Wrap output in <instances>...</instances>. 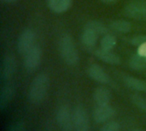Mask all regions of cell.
<instances>
[{"label":"cell","instance_id":"6da1fadb","mask_svg":"<svg viewBox=\"0 0 146 131\" xmlns=\"http://www.w3.org/2000/svg\"><path fill=\"white\" fill-rule=\"evenodd\" d=\"M50 86V78L45 73L37 75L32 81L28 91V100L33 105L40 104L46 96Z\"/></svg>","mask_w":146,"mask_h":131},{"label":"cell","instance_id":"7a4b0ae2","mask_svg":"<svg viewBox=\"0 0 146 131\" xmlns=\"http://www.w3.org/2000/svg\"><path fill=\"white\" fill-rule=\"evenodd\" d=\"M59 51L63 61L70 65H77L80 61V56L75 47L73 38L68 33L63 34L59 42Z\"/></svg>","mask_w":146,"mask_h":131},{"label":"cell","instance_id":"3957f363","mask_svg":"<svg viewBox=\"0 0 146 131\" xmlns=\"http://www.w3.org/2000/svg\"><path fill=\"white\" fill-rule=\"evenodd\" d=\"M124 12L130 18L146 21V0H132L125 7Z\"/></svg>","mask_w":146,"mask_h":131},{"label":"cell","instance_id":"277c9868","mask_svg":"<svg viewBox=\"0 0 146 131\" xmlns=\"http://www.w3.org/2000/svg\"><path fill=\"white\" fill-rule=\"evenodd\" d=\"M74 131H89L90 122L87 112L82 106H78L73 112Z\"/></svg>","mask_w":146,"mask_h":131},{"label":"cell","instance_id":"5b68a950","mask_svg":"<svg viewBox=\"0 0 146 131\" xmlns=\"http://www.w3.org/2000/svg\"><path fill=\"white\" fill-rule=\"evenodd\" d=\"M56 120L58 127L62 131L74 130L73 113L67 106H60L56 113Z\"/></svg>","mask_w":146,"mask_h":131},{"label":"cell","instance_id":"8992f818","mask_svg":"<svg viewBox=\"0 0 146 131\" xmlns=\"http://www.w3.org/2000/svg\"><path fill=\"white\" fill-rule=\"evenodd\" d=\"M41 57H42L41 48L38 45H35L31 50H29L24 55L23 64L26 70L29 72L35 70L38 67L41 62Z\"/></svg>","mask_w":146,"mask_h":131},{"label":"cell","instance_id":"52a82bcc","mask_svg":"<svg viewBox=\"0 0 146 131\" xmlns=\"http://www.w3.org/2000/svg\"><path fill=\"white\" fill-rule=\"evenodd\" d=\"M36 34L32 29H25L20 34L17 41V50L21 55H25L35 45Z\"/></svg>","mask_w":146,"mask_h":131},{"label":"cell","instance_id":"ba28073f","mask_svg":"<svg viewBox=\"0 0 146 131\" xmlns=\"http://www.w3.org/2000/svg\"><path fill=\"white\" fill-rule=\"evenodd\" d=\"M16 70V60L12 54H7L3 57L1 63L0 77L2 82H8L15 75Z\"/></svg>","mask_w":146,"mask_h":131},{"label":"cell","instance_id":"9c48e42d","mask_svg":"<svg viewBox=\"0 0 146 131\" xmlns=\"http://www.w3.org/2000/svg\"><path fill=\"white\" fill-rule=\"evenodd\" d=\"M115 115V109L109 104L104 106H97L93 111V119L98 124L104 123L111 119Z\"/></svg>","mask_w":146,"mask_h":131},{"label":"cell","instance_id":"30bf717a","mask_svg":"<svg viewBox=\"0 0 146 131\" xmlns=\"http://www.w3.org/2000/svg\"><path fill=\"white\" fill-rule=\"evenodd\" d=\"M87 74L89 77L99 83L102 84H107L110 82V78L108 76V74L104 71V70L98 64H92L88 70H87Z\"/></svg>","mask_w":146,"mask_h":131},{"label":"cell","instance_id":"8fae6325","mask_svg":"<svg viewBox=\"0 0 146 131\" xmlns=\"http://www.w3.org/2000/svg\"><path fill=\"white\" fill-rule=\"evenodd\" d=\"M15 96V87L11 83H6L1 88L0 92V110L3 112Z\"/></svg>","mask_w":146,"mask_h":131},{"label":"cell","instance_id":"7c38bea8","mask_svg":"<svg viewBox=\"0 0 146 131\" xmlns=\"http://www.w3.org/2000/svg\"><path fill=\"white\" fill-rule=\"evenodd\" d=\"M95 55L98 59H100L101 61L106 63L112 64V65H118L121 63V59L119 56L112 52L111 51L99 48L95 51Z\"/></svg>","mask_w":146,"mask_h":131},{"label":"cell","instance_id":"4fadbf2b","mask_svg":"<svg viewBox=\"0 0 146 131\" xmlns=\"http://www.w3.org/2000/svg\"><path fill=\"white\" fill-rule=\"evenodd\" d=\"M93 100L97 106L109 105L111 100L110 91L105 87H99L95 89L93 94Z\"/></svg>","mask_w":146,"mask_h":131},{"label":"cell","instance_id":"5bb4252c","mask_svg":"<svg viewBox=\"0 0 146 131\" xmlns=\"http://www.w3.org/2000/svg\"><path fill=\"white\" fill-rule=\"evenodd\" d=\"M47 3L51 11L61 14L69 9L72 0H47Z\"/></svg>","mask_w":146,"mask_h":131},{"label":"cell","instance_id":"9a60e30c","mask_svg":"<svg viewBox=\"0 0 146 131\" xmlns=\"http://www.w3.org/2000/svg\"><path fill=\"white\" fill-rule=\"evenodd\" d=\"M98 35L93 31L84 27V30L81 34V41L84 46L87 49H92L95 46Z\"/></svg>","mask_w":146,"mask_h":131},{"label":"cell","instance_id":"2e32d148","mask_svg":"<svg viewBox=\"0 0 146 131\" xmlns=\"http://www.w3.org/2000/svg\"><path fill=\"white\" fill-rule=\"evenodd\" d=\"M124 83L127 87L135 91H146V82L137 79L133 76H126L124 77Z\"/></svg>","mask_w":146,"mask_h":131},{"label":"cell","instance_id":"e0dca14e","mask_svg":"<svg viewBox=\"0 0 146 131\" xmlns=\"http://www.w3.org/2000/svg\"><path fill=\"white\" fill-rule=\"evenodd\" d=\"M129 66L134 70H143L146 68V57L140 53L133 55L129 60Z\"/></svg>","mask_w":146,"mask_h":131},{"label":"cell","instance_id":"ac0fdd59","mask_svg":"<svg viewBox=\"0 0 146 131\" xmlns=\"http://www.w3.org/2000/svg\"><path fill=\"white\" fill-rule=\"evenodd\" d=\"M110 27L114 31H115L117 33H129L131 31L132 25L127 21H125V20H117V21H114L111 22Z\"/></svg>","mask_w":146,"mask_h":131},{"label":"cell","instance_id":"d6986e66","mask_svg":"<svg viewBox=\"0 0 146 131\" xmlns=\"http://www.w3.org/2000/svg\"><path fill=\"white\" fill-rule=\"evenodd\" d=\"M86 28H88L92 31H93L95 33H97L98 36L99 35H105L108 32V28L105 27L104 24H103L100 21H88L86 26Z\"/></svg>","mask_w":146,"mask_h":131},{"label":"cell","instance_id":"ffe728a7","mask_svg":"<svg viewBox=\"0 0 146 131\" xmlns=\"http://www.w3.org/2000/svg\"><path fill=\"white\" fill-rule=\"evenodd\" d=\"M117 40L114 35L106 33L101 39V48L108 51H111L116 45Z\"/></svg>","mask_w":146,"mask_h":131},{"label":"cell","instance_id":"44dd1931","mask_svg":"<svg viewBox=\"0 0 146 131\" xmlns=\"http://www.w3.org/2000/svg\"><path fill=\"white\" fill-rule=\"evenodd\" d=\"M132 101L133 103L139 107V109L146 112V99L139 95V94H133L132 96Z\"/></svg>","mask_w":146,"mask_h":131},{"label":"cell","instance_id":"7402d4cb","mask_svg":"<svg viewBox=\"0 0 146 131\" xmlns=\"http://www.w3.org/2000/svg\"><path fill=\"white\" fill-rule=\"evenodd\" d=\"M121 130V124L117 121H109L104 124L99 131H119Z\"/></svg>","mask_w":146,"mask_h":131},{"label":"cell","instance_id":"603a6c76","mask_svg":"<svg viewBox=\"0 0 146 131\" xmlns=\"http://www.w3.org/2000/svg\"><path fill=\"white\" fill-rule=\"evenodd\" d=\"M7 131H27L26 130V126L25 124L21 121H15L14 123H12Z\"/></svg>","mask_w":146,"mask_h":131},{"label":"cell","instance_id":"cb8c5ba5","mask_svg":"<svg viewBox=\"0 0 146 131\" xmlns=\"http://www.w3.org/2000/svg\"><path fill=\"white\" fill-rule=\"evenodd\" d=\"M131 43L133 45H142L144 44H146V35H138V36H134L132 40Z\"/></svg>","mask_w":146,"mask_h":131},{"label":"cell","instance_id":"d4e9b609","mask_svg":"<svg viewBox=\"0 0 146 131\" xmlns=\"http://www.w3.org/2000/svg\"><path fill=\"white\" fill-rule=\"evenodd\" d=\"M3 3H15L19 0H1Z\"/></svg>","mask_w":146,"mask_h":131},{"label":"cell","instance_id":"484cf974","mask_svg":"<svg viewBox=\"0 0 146 131\" xmlns=\"http://www.w3.org/2000/svg\"><path fill=\"white\" fill-rule=\"evenodd\" d=\"M103 2H105V3H111V2H114L115 0H102Z\"/></svg>","mask_w":146,"mask_h":131},{"label":"cell","instance_id":"4316f807","mask_svg":"<svg viewBox=\"0 0 146 131\" xmlns=\"http://www.w3.org/2000/svg\"><path fill=\"white\" fill-rule=\"evenodd\" d=\"M133 131H143V130H133Z\"/></svg>","mask_w":146,"mask_h":131}]
</instances>
